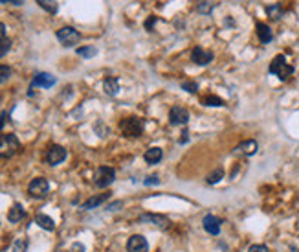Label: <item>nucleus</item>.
<instances>
[{"label": "nucleus", "mask_w": 299, "mask_h": 252, "mask_svg": "<svg viewBox=\"0 0 299 252\" xmlns=\"http://www.w3.org/2000/svg\"><path fill=\"white\" fill-rule=\"evenodd\" d=\"M152 223V225H158V227H162V229H165L167 225H169V221L165 219L164 215H154V214H145L140 217V223Z\"/></svg>", "instance_id": "f3484780"}, {"label": "nucleus", "mask_w": 299, "mask_h": 252, "mask_svg": "<svg viewBox=\"0 0 299 252\" xmlns=\"http://www.w3.org/2000/svg\"><path fill=\"white\" fill-rule=\"evenodd\" d=\"M66 159V149L63 147V145H52L50 149H48V153H46V162L50 164V166H57L61 162Z\"/></svg>", "instance_id": "1a4fd4ad"}, {"label": "nucleus", "mask_w": 299, "mask_h": 252, "mask_svg": "<svg viewBox=\"0 0 299 252\" xmlns=\"http://www.w3.org/2000/svg\"><path fill=\"white\" fill-rule=\"evenodd\" d=\"M248 252H268V249H266V247H264V245H252V247H250V249H248Z\"/></svg>", "instance_id": "c756f323"}, {"label": "nucleus", "mask_w": 299, "mask_h": 252, "mask_svg": "<svg viewBox=\"0 0 299 252\" xmlns=\"http://www.w3.org/2000/svg\"><path fill=\"white\" fill-rule=\"evenodd\" d=\"M120 129L123 133V137L136 138L143 133V120L142 118H125L120 123Z\"/></svg>", "instance_id": "7ed1b4c3"}, {"label": "nucleus", "mask_w": 299, "mask_h": 252, "mask_svg": "<svg viewBox=\"0 0 299 252\" xmlns=\"http://www.w3.org/2000/svg\"><path fill=\"white\" fill-rule=\"evenodd\" d=\"M187 120H189V111L186 107L174 105L169 111V122H171V125H186Z\"/></svg>", "instance_id": "6e6552de"}, {"label": "nucleus", "mask_w": 299, "mask_h": 252, "mask_svg": "<svg viewBox=\"0 0 299 252\" xmlns=\"http://www.w3.org/2000/svg\"><path fill=\"white\" fill-rule=\"evenodd\" d=\"M164 159V151L160 147H149L145 153H143V160L147 164H158V162Z\"/></svg>", "instance_id": "ddd939ff"}, {"label": "nucleus", "mask_w": 299, "mask_h": 252, "mask_svg": "<svg viewBox=\"0 0 299 252\" xmlns=\"http://www.w3.org/2000/svg\"><path fill=\"white\" fill-rule=\"evenodd\" d=\"M103 89H105L108 96H116L118 91H120V81L116 77H107L105 81H103Z\"/></svg>", "instance_id": "6ab92c4d"}, {"label": "nucleus", "mask_w": 299, "mask_h": 252, "mask_svg": "<svg viewBox=\"0 0 299 252\" xmlns=\"http://www.w3.org/2000/svg\"><path fill=\"white\" fill-rule=\"evenodd\" d=\"M127 251L128 252H149V243H147V239L143 236L136 234V236L128 237Z\"/></svg>", "instance_id": "9d476101"}, {"label": "nucleus", "mask_w": 299, "mask_h": 252, "mask_svg": "<svg viewBox=\"0 0 299 252\" xmlns=\"http://www.w3.org/2000/svg\"><path fill=\"white\" fill-rule=\"evenodd\" d=\"M233 153L248 155V157H250V155H255L257 153V142H255V140H246V142H242V144L237 145Z\"/></svg>", "instance_id": "4468645a"}, {"label": "nucleus", "mask_w": 299, "mask_h": 252, "mask_svg": "<svg viewBox=\"0 0 299 252\" xmlns=\"http://www.w3.org/2000/svg\"><path fill=\"white\" fill-rule=\"evenodd\" d=\"M26 249H28V241L24 237L17 239L15 243H13V252H26Z\"/></svg>", "instance_id": "a878e982"}, {"label": "nucleus", "mask_w": 299, "mask_h": 252, "mask_svg": "<svg viewBox=\"0 0 299 252\" xmlns=\"http://www.w3.org/2000/svg\"><path fill=\"white\" fill-rule=\"evenodd\" d=\"M9 77H11V69L6 67V65H0V83L8 81Z\"/></svg>", "instance_id": "bb28decb"}, {"label": "nucleus", "mask_w": 299, "mask_h": 252, "mask_svg": "<svg viewBox=\"0 0 299 252\" xmlns=\"http://www.w3.org/2000/svg\"><path fill=\"white\" fill-rule=\"evenodd\" d=\"M9 50H11V39H2L0 41V57H4Z\"/></svg>", "instance_id": "393cba45"}, {"label": "nucleus", "mask_w": 299, "mask_h": 252, "mask_svg": "<svg viewBox=\"0 0 299 252\" xmlns=\"http://www.w3.org/2000/svg\"><path fill=\"white\" fill-rule=\"evenodd\" d=\"M79 39H81L79 31L75 30V28H72V26H64V28H61V30L57 31V41H59L63 46H66V48L75 46L79 43Z\"/></svg>", "instance_id": "39448f33"}, {"label": "nucleus", "mask_w": 299, "mask_h": 252, "mask_svg": "<svg viewBox=\"0 0 299 252\" xmlns=\"http://www.w3.org/2000/svg\"><path fill=\"white\" fill-rule=\"evenodd\" d=\"M6 116H8V115H2V116H0V129H2V125H4V122H6Z\"/></svg>", "instance_id": "f704fd0d"}, {"label": "nucleus", "mask_w": 299, "mask_h": 252, "mask_svg": "<svg viewBox=\"0 0 299 252\" xmlns=\"http://www.w3.org/2000/svg\"><path fill=\"white\" fill-rule=\"evenodd\" d=\"M266 11H268V15L272 17V19H281V6H279V4H276V6H268Z\"/></svg>", "instance_id": "cd10ccee"}, {"label": "nucleus", "mask_w": 299, "mask_h": 252, "mask_svg": "<svg viewBox=\"0 0 299 252\" xmlns=\"http://www.w3.org/2000/svg\"><path fill=\"white\" fill-rule=\"evenodd\" d=\"M35 223H37L41 229H44V230H55V223H53V219L50 217V215L37 214V217H35Z\"/></svg>", "instance_id": "aec40b11"}, {"label": "nucleus", "mask_w": 299, "mask_h": 252, "mask_svg": "<svg viewBox=\"0 0 299 252\" xmlns=\"http://www.w3.org/2000/svg\"><path fill=\"white\" fill-rule=\"evenodd\" d=\"M43 9H46L48 13H57V2L55 0H35Z\"/></svg>", "instance_id": "412c9836"}, {"label": "nucleus", "mask_w": 299, "mask_h": 252, "mask_svg": "<svg viewBox=\"0 0 299 252\" xmlns=\"http://www.w3.org/2000/svg\"><path fill=\"white\" fill-rule=\"evenodd\" d=\"M24 215H26V212H24L22 205H19V203H15L13 206L9 208L8 212V219L9 223H21L24 219Z\"/></svg>", "instance_id": "dca6fc26"}, {"label": "nucleus", "mask_w": 299, "mask_h": 252, "mask_svg": "<svg viewBox=\"0 0 299 252\" xmlns=\"http://www.w3.org/2000/svg\"><path fill=\"white\" fill-rule=\"evenodd\" d=\"M191 61L194 65H200V67H206L213 61V52L210 50H204L202 46H194L193 52H191Z\"/></svg>", "instance_id": "0eeeda50"}, {"label": "nucleus", "mask_w": 299, "mask_h": 252, "mask_svg": "<svg viewBox=\"0 0 299 252\" xmlns=\"http://www.w3.org/2000/svg\"><path fill=\"white\" fill-rule=\"evenodd\" d=\"M53 85H55V77L52 74H46V72L35 74L33 81H31V87H43V89H50Z\"/></svg>", "instance_id": "f8f14e48"}, {"label": "nucleus", "mask_w": 299, "mask_h": 252, "mask_svg": "<svg viewBox=\"0 0 299 252\" xmlns=\"http://www.w3.org/2000/svg\"><path fill=\"white\" fill-rule=\"evenodd\" d=\"M182 89H186V91H189V92H196V91H198L196 83H193V81H186V83H182Z\"/></svg>", "instance_id": "c85d7f7f"}, {"label": "nucleus", "mask_w": 299, "mask_h": 252, "mask_svg": "<svg viewBox=\"0 0 299 252\" xmlns=\"http://www.w3.org/2000/svg\"><path fill=\"white\" fill-rule=\"evenodd\" d=\"M158 183H160V181H158L156 175H149L145 181H143V184H145V186H152V184H158Z\"/></svg>", "instance_id": "7c9ffc66"}, {"label": "nucleus", "mask_w": 299, "mask_h": 252, "mask_svg": "<svg viewBox=\"0 0 299 252\" xmlns=\"http://www.w3.org/2000/svg\"><path fill=\"white\" fill-rule=\"evenodd\" d=\"M48 190H50V184H48V181H46L44 177H37V179H33V181L30 183V186H28V193L35 199L46 197Z\"/></svg>", "instance_id": "423d86ee"}, {"label": "nucleus", "mask_w": 299, "mask_h": 252, "mask_svg": "<svg viewBox=\"0 0 299 252\" xmlns=\"http://www.w3.org/2000/svg\"><path fill=\"white\" fill-rule=\"evenodd\" d=\"M257 35H259V41L264 43V45L274 39V33H272V30H270V26H266V24H262V23L257 24Z\"/></svg>", "instance_id": "a211bd4d"}, {"label": "nucleus", "mask_w": 299, "mask_h": 252, "mask_svg": "<svg viewBox=\"0 0 299 252\" xmlns=\"http://www.w3.org/2000/svg\"><path fill=\"white\" fill-rule=\"evenodd\" d=\"M2 39H6V26L0 23V41H2Z\"/></svg>", "instance_id": "72a5a7b5"}, {"label": "nucleus", "mask_w": 299, "mask_h": 252, "mask_svg": "<svg viewBox=\"0 0 299 252\" xmlns=\"http://www.w3.org/2000/svg\"><path fill=\"white\" fill-rule=\"evenodd\" d=\"M114 179H116V171L110 166H99L96 169V173H94V184H96L97 188L110 186L114 183Z\"/></svg>", "instance_id": "20e7f679"}, {"label": "nucleus", "mask_w": 299, "mask_h": 252, "mask_svg": "<svg viewBox=\"0 0 299 252\" xmlns=\"http://www.w3.org/2000/svg\"><path fill=\"white\" fill-rule=\"evenodd\" d=\"M204 230L208 232V234H211V236H218V232H220V225H222V221L218 219V217H215V215H206L204 217Z\"/></svg>", "instance_id": "9b49d317"}, {"label": "nucleus", "mask_w": 299, "mask_h": 252, "mask_svg": "<svg viewBox=\"0 0 299 252\" xmlns=\"http://www.w3.org/2000/svg\"><path fill=\"white\" fill-rule=\"evenodd\" d=\"M77 54L83 55V57H94L97 54V50L94 46H83V48H77Z\"/></svg>", "instance_id": "b1692460"}, {"label": "nucleus", "mask_w": 299, "mask_h": 252, "mask_svg": "<svg viewBox=\"0 0 299 252\" xmlns=\"http://www.w3.org/2000/svg\"><path fill=\"white\" fill-rule=\"evenodd\" d=\"M154 21H156V17H150L149 21H147V23H145V28H147V30H152V24H154Z\"/></svg>", "instance_id": "2f4dec72"}, {"label": "nucleus", "mask_w": 299, "mask_h": 252, "mask_svg": "<svg viewBox=\"0 0 299 252\" xmlns=\"http://www.w3.org/2000/svg\"><path fill=\"white\" fill-rule=\"evenodd\" d=\"M21 142L13 133L8 135H0V159H9L19 151Z\"/></svg>", "instance_id": "f03ea898"}, {"label": "nucleus", "mask_w": 299, "mask_h": 252, "mask_svg": "<svg viewBox=\"0 0 299 252\" xmlns=\"http://www.w3.org/2000/svg\"><path fill=\"white\" fill-rule=\"evenodd\" d=\"M270 72H272L274 76L279 77L281 81H286V79L294 74V67L286 63L284 55H276V57L272 59V63H270Z\"/></svg>", "instance_id": "f257e3e1"}, {"label": "nucleus", "mask_w": 299, "mask_h": 252, "mask_svg": "<svg viewBox=\"0 0 299 252\" xmlns=\"http://www.w3.org/2000/svg\"><path fill=\"white\" fill-rule=\"evenodd\" d=\"M222 177H224V169H222V168H217L215 171H213V173H210V175H208V183H210V184H215V183H218V181H220Z\"/></svg>", "instance_id": "5701e85b"}, {"label": "nucleus", "mask_w": 299, "mask_h": 252, "mask_svg": "<svg viewBox=\"0 0 299 252\" xmlns=\"http://www.w3.org/2000/svg\"><path fill=\"white\" fill-rule=\"evenodd\" d=\"M202 103L208 105V107H220V105H224V101L217 98V96H206V98H202Z\"/></svg>", "instance_id": "4be33fe9"}, {"label": "nucleus", "mask_w": 299, "mask_h": 252, "mask_svg": "<svg viewBox=\"0 0 299 252\" xmlns=\"http://www.w3.org/2000/svg\"><path fill=\"white\" fill-rule=\"evenodd\" d=\"M108 197H110V193H99V195H94V197H90L88 201H85L81 208H83V210H92V208H97L99 205H103Z\"/></svg>", "instance_id": "2eb2a0df"}, {"label": "nucleus", "mask_w": 299, "mask_h": 252, "mask_svg": "<svg viewBox=\"0 0 299 252\" xmlns=\"http://www.w3.org/2000/svg\"><path fill=\"white\" fill-rule=\"evenodd\" d=\"M0 2H4V4H15V6L22 4V0H0Z\"/></svg>", "instance_id": "473e14b6"}]
</instances>
